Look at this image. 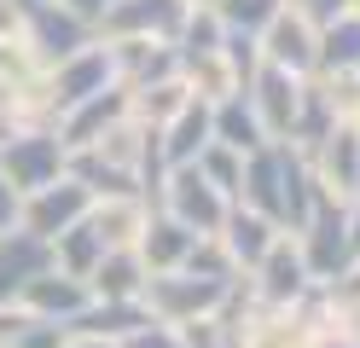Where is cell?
<instances>
[{
  "instance_id": "6da1fadb",
  "label": "cell",
  "mask_w": 360,
  "mask_h": 348,
  "mask_svg": "<svg viewBox=\"0 0 360 348\" xmlns=\"http://www.w3.org/2000/svg\"><path fill=\"white\" fill-rule=\"evenodd\" d=\"M314 198H320V180H314L308 157L290 146V139H267L244 157V180H238V203L267 215L279 232H302Z\"/></svg>"
},
{
  "instance_id": "7a4b0ae2",
  "label": "cell",
  "mask_w": 360,
  "mask_h": 348,
  "mask_svg": "<svg viewBox=\"0 0 360 348\" xmlns=\"http://www.w3.org/2000/svg\"><path fill=\"white\" fill-rule=\"evenodd\" d=\"M64 139H58V128L53 122H35V128H12L6 139H0V174L12 180V192L24 198V192H35V186H47V180H58L64 174Z\"/></svg>"
},
{
  "instance_id": "3957f363",
  "label": "cell",
  "mask_w": 360,
  "mask_h": 348,
  "mask_svg": "<svg viewBox=\"0 0 360 348\" xmlns=\"http://www.w3.org/2000/svg\"><path fill=\"white\" fill-rule=\"evenodd\" d=\"M297 238V250H302V262H308V273L314 278H331V273H343L349 262H354V226H349V203H337V198H314V209H308V221H302V232H290Z\"/></svg>"
},
{
  "instance_id": "277c9868",
  "label": "cell",
  "mask_w": 360,
  "mask_h": 348,
  "mask_svg": "<svg viewBox=\"0 0 360 348\" xmlns=\"http://www.w3.org/2000/svg\"><path fill=\"white\" fill-rule=\"evenodd\" d=\"M233 290V278H204V273H186V267H169V273H146L140 302L151 319H192V314H215L221 296Z\"/></svg>"
},
{
  "instance_id": "5b68a950",
  "label": "cell",
  "mask_w": 360,
  "mask_h": 348,
  "mask_svg": "<svg viewBox=\"0 0 360 348\" xmlns=\"http://www.w3.org/2000/svg\"><path fill=\"white\" fill-rule=\"evenodd\" d=\"M105 87H117V58H110V41L94 35L87 46H76L70 58H58V64L47 70V105H53V122H58V110L94 99V93H105Z\"/></svg>"
},
{
  "instance_id": "8992f818",
  "label": "cell",
  "mask_w": 360,
  "mask_h": 348,
  "mask_svg": "<svg viewBox=\"0 0 360 348\" xmlns=\"http://www.w3.org/2000/svg\"><path fill=\"white\" fill-rule=\"evenodd\" d=\"M157 209H169V215L180 226H192L198 238H210V232H221V221H227L233 203L198 174V162H174V169L163 174V186H157Z\"/></svg>"
},
{
  "instance_id": "52a82bcc",
  "label": "cell",
  "mask_w": 360,
  "mask_h": 348,
  "mask_svg": "<svg viewBox=\"0 0 360 348\" xmlns=\"http://www.w3.org/2000/svg\"><path fill=\"white\" fill-rule=\"evenodd\" d=\"M18 41L30 46V58H35L41 70H53L58 58H70L76 46L94 41V23L76 18L70 6H58V0H41V6L24 12V30H18Z\"/></svg>"
},
{
  "instance_id": "ba28073f",
  "label": "cell",
  "mask_w": 360,
  "mask_h": 348,
  "mask_svg": "<svg viewBox=\"0 0 360 348\" xmlns=\"http://www.w3.org/2000/svg\"><path fill=\"white\" fill-rule=\"evenodd\" d=\"M87 209H94V192H87L76 174H58L47 186H35V192H24V203H18V226H30L35 238H58L64 226L87 221Z\"/></svg>"
},
{
  "instance_id": "9c48e42d",
  "label": "cell",
  "mask_w": 360,
  "mask_h": 348,
  "mask_svg": "<svg viewBox=\"0 0 360 348\" xmlns=\"http://www.w3.org/2000/svg\"><path fill=\"white\" fill-rule=\"evenodd\" d=\"M256 46H262V64L285 70V76H314L320 70V30L308 18H297L290 6L274 12V23L256 35Z\"/></svg>"
},
{
  "instance_id": "30bf717a",
  "label": "cell",
  "mask_w": 360,
  "mask_h": 348,
  "mask_svg": "<svg viewBox=\"0 0 360 348\" xmlns=\"http://www.w3.org/2000/svg\"><path fill=\"white\" fill-rule=\"evenodd\" d=\"M244 278H250V290H256L262 308H290V302L314 285V273H308V262H302V250H297V238H290V232H279L274 250H267Z\"/></svg>"
},
{
  "instance_id": "8fae6325",
  "label": "cell",
  "mask_w": 360,
  "mask_h": 348,
  "mask_svg": "<svg viewBox=\"0 0 360 348\" xmlns=\"http://www.w3.org/2000/svg\"><path fill=\"white\" fill-rule=\"evenodd\" d=\"M186 0H110L105 18L94 23V35L117 41V35H146V41H174Z\"/></svg>"
},
{
  "instance_id": "7c38bea8",
  "label": "cell",
  "mask_w": 360,
  "mask_h": 348,
  "mask_svg": "<svg viewBox=\"0 0 360 348\" xmlns=\"http://www.w3.org/2000/svg\"><path fill=\"white\" fill-rule=\"evenodd\" d=\"M244 99H250V110H256V122H262L267 139H290L297 99H302V76H285V70H274V64H256Z\"/></svg>"
},
{
  "instance_id": "4fadbf2b",
  "label": "cell",
  "mask_w": 360,
  "mask_h": 348,
  "mask_svg": "<svg viewBox=\"0 0 360 348\" xmlns=\"http://www.w3.org/2000/svg\"><path fill=\"white\" fill-rule=\"evenodd\" d=\"M308 169H314V180H320L326 198L349 203V198L360 192V134L337 122V128L320 139V146L308 151Z\"/></svg>"
},
{
  "instance_id": "5bb4252c",
  "label": "cell",
  "mask_w": 360,
  "mask_h": 348,
  "mask_svg": "<svg viewBox=\"0 0 360 348\" xmlns=\"http://www.w3.org/2000/svg\"><path fill=\"white\" fill-rule=\"evenodd\" d=\"M87 302H94V290H87V278H70V273H58V267H41L24 290H18V308L35 314V319H58V325H70Z\"/></svg>"
},
{
  "instance_id": "9a60e30c",
  "label": "cell",
  "mask_w": 360,
  "mask_h": 348,
  "mask_svg": "<svg viewBox=\"0 0 360 348\" xmlns=\"http://www.w3.org/2000/svg\"><path fill=\"white\" fill-rule=\"evenodd\" d=\"M128 116V87L117 82V87H105V93H94V99H82V105H70V110H58V139H64V151H82V146H94V139L110 128V122H122Z\"/></svg>"
},
{
  "instance_id": "2e32d148",
  "label": "cell",
  "mask_w": 360,
  "mask_h": 348,
  "mask_svg": "<svg viewBox=\"0 0 360 348\" xmlns=\"http://www.w3.org/2000/svg\"><path fill=\"white\" fill-rule=\"evenodd\" d=\"M215 238H221V250L233 255V267H238V273H250V267L262 262V255L274 250V238H279V226L267 221V215H256V209H244V203H233V209H227V221H221V232H215Z\"/></svg>"
},
{
  "instance_id": "e0dca14e",
  "label": "cell",
  "mask_w": 360,
  "mask_h": 348,
  "mask_svg": "<svg viewBox=\"0 0 360 348\" xmlns=\"http://www.w3.org/2000/svg\"><path fill=\"white\" fill-rule=\"evenodd\" d=\"M192 238H198L192 226H180L169 209H157V203H151V215H146V226H140V238H134V250H140L146 273H169V267H180V262H186Z\"/></svg>"
},
{
  "instance_id": "ac0fdd59",
  "label": "cell",
  "mask_w": 360,
  "mask_h": 348,
  "mask_svg": "<svg viewBox=\"0 0 360 348\" xmlns=\"http://www.w3.org/2000/svg\"><path fill=\"white\" fill-rule=\"evenodd\" d=\"M314 342L320 337H314V325L297 308H262V302L238 331V348H314Z\"/></svg>"
},
{
  "instance_id": "d6986e66",
  "label": "cell",
  "mask_w": 360,
  "mask_h": 348,
  "mask_svg": "<svg viewBox=\"0 0 360 348\" xmlns=\"http://www.w3.org/2000/svg\"><path fill=\"white\" fill-rule=\"evenodd\" d=\"M151 215V203L140 192H122V198H94V209H87V226L99 232V244L105 250H122L140 238V226Z\"/></svg>"
},
{
  "instance_id": "ffe728a7",
  "label": "cell",
  "mask_w": 360,
  "mask_h": 348,
  "mask_svg": "<svg viewBox=\"0 0 360 348\" xmlns=\"http://www.w3.org/2000/svg\"><path fill=\"white\" fill-rule=\"evenodd\" d=\"M146 325H151V314H146L140 296H134V302H105V296H94V302L70 319V331H94V337H110V342H128V337H140Z\"/></svg>"
},
{
  "instance_id": "44dd1931",
  "label": "cell",
  "mask_w": 360,
  "mask_h": 348,
  "mask_svg": "<svg viewBox=\"0 0 360 348\" xmlns=\"http://www.w3.org/2000/svg\"><path fill=\"white\" fill-rule=\"evenodd\" d=\"M146 285V262H140V250L122 244V250H105L99 255V267L87 273V290L105 296V302H134Z\"/></svg>"
},
{
  "instance_id": "7402d4cb",
  "label": "cell",
  "mask_w": 360,
  "mask_h": 348,
  "mask_svg": "<svg viewBox=\"0 0 360 348\" xmlns=\"http://www.w3.org/2000/svg\"><path fill=\"white\" fill-rule=\"evenodd\" d=\"M180 82H186V93L204 99V105H221V99H233V93H244V76L221 58V46L215 53H198V58H180Z\"/></svg>"
},
{
  "instance_id": "603a6c76",
  "label": "cell",
  "mask_w": 360,
  "mask_h": 348,
  "mask_svg": "<svg viewBox=\"0 0 360 348\" xmlns=\"http://www.w3.org/2000/svg\"><path fill=\"white\" fill-rule=\"evenodd\" d=\"M210 139H221V146H233V151H244V157H250L256 146H267V134H262V122H256V110H250L244 93L210 105Z\"/></svg>"
},
{
  "instance_id": "cb8c5ba5",
  "label": "cell",
  "mask_w": 360,
  "mask_h": 348,
  "mask_svg": "<svg viewBox=\"0 0 360 348\" xmlns=\"http://www.w3.org/2000/svg\"><path fill=\"white\" fill-rule=\"evenodd\" d=\"M204 146H210V105L204 99H186L180 116L163 122V162H169V169H174V162H192Z\"/></svg>"
},
{
  "instance_id": "d4e9b609",
  "label": "cell",
  "mask_w": 360,
  "mask_h": 348,
  "mask_svg": "<svg viewBox=\"0 0 360 348\" xmlns=\"http://www.w3.org/2000/svg\"><path fill=\"white\" fill-rule=\"evenodd\" d=\"M47 250H53V267L70 273V278H87V273L99 267V255H105L99 232L87 226V221H76V226H64L58 238H47Z\"/></svg>"
},
{
  "instance_id": "484cf974",
  "label": "cell",
  "mask_w": 360,
  "mask_h": 348,
  "mask_svg": "<svg viewBox=\"0 0 360 348\" xmlns=\"http://www.w3.org/2000/svg\"><path fill=\"white\" fill-rule=\"evenodd\" d=\"M64 174H76L94 198H122V192H140V180H134L128 169H117V162H105L94 151H70L64 157Z\"/></svg>"
},
{
  "instance_id": "4316f807",
  "label": "cell",
  "mask_w": 360,
  "mask_h": 348,
  "mask_svg": "<svg viewBox=\"0 0 360 348\" xmlns=\"http://www.w3.org/2000/svg\"><path fill=\"white\" fill-rule=\"evenodd\" d=\"M192 93H186V82L180 76H163V82H146V87H128V110L140 116V122H151V128H163L169 116H180V105H186Z\"/></svg>"
},
{
  "instance_id": "83f0119b",
  "label": "cell",
  "mask_w": 360,
  "mask_h": 348,
  "mask_svg": "<svg viewBox=\"0 0 360 348\" xmlns=\"http://www.w3.org/2000/svg\"><path fill=\"white\" fill-rule=\"evenodd\" d=\"M320 70H360V12H337L320 30Z\"/></svg>"
},
{
  "instance_id": "f1b7e54d",
  "label": "cell",
  "mask_w": 360,
  "mask_h": 348,
  "mask_svg": "<svg viewBox=\"0 0 360 348\" xmlns=\"http://www.w3.org/2000/svg\"><path fill=\"white\" fill-rule=\"evenodd\" d=\"M192 162H198V174H204V180H210V186H215V192L227 198V203H238V180H244V151H233V146H221V139H210V146L198 151Z\"/></svg>"
},
{
  "instance_id": "f546056e",
  "label": "cell",
  "mask_w": 360,
  "mask_h": 348,
  "mask_svg": "<svg viewBox=\"0 0 360 348\" xmlns=\"http://www.w3.org/2000/svg\"><path fill=\"white\" fill-rule=\"evenodd\" d=\"M221 35H227V23H221L215 6H186V18H180V35H174V53H180V58L215 53Z\"/></svg>"
},
{
  "instance_id": "4dcf8cb0",
  "label": "cell",
  "mask_w": 360,
  "mask_h": 348,
  "mask_svg": "<svg viewBox=\"0 0 360 348\" xmlns=\"http://www.w3.org/2000/svg\"><path fill=\"white\" fill-rule=\"evenodd\" d=\"M279 6H285V0H215L221 23H227V30H244V35H262Z\"/></svg>"
},
{
  "instance_id": "1f68e13d",
  "label": "cell",
  "mask_w": 360,
  "mask_h": 348,
  "mask_svg": "<svg viewBox=\"0 0 360 348\" xmlns=\"http://www.w3.org/2000/svg\"><path fill=\"white\" fill-rule=\"evenodd\" d=\"M221 58H227L238 76H244V87H250V76H256V64H262V46H256V35H244V30H227L221 35Z\"/></svg>"
},
{
  "instance_id": "d6a6232c",
  "label": "cell",
  "mask_w": 360,
  "mask_h": 348,
  "mask_svg": "<svg viewBox=\"0 0 360 348\" xmlns=\"http://www.w3.org/2000/svg\"><path fill=\"white\" fill-rule=\"evenodd\" d=\"M64 337H70V325H58V319H24L18 325V337H12V348H64Z\"/></svg>"
},
{
  "instance_id": "836d02e7",
  "label": "cell",
  "mask_w": 360,
  "mask_h": 348,
  "mask_svg": "<svg viewBox=\"0 0 360 348\" xmlns=\"http://www.w3.org/2000/svg\"><path fill=\"white\" fill-rule=\"evenodd\" d=\"M285 6L297 12V18H308L314 30H326V23H331L337 12H349V0H285Z\"/></svg>"
},
{
  "instance_id": "e575fe53",
  "label": "cell",
  "mask_w": 360,
  "mask_h": 348,
  "mask_svg": "<svg viewBox=\"0 0 360 348\" xmlns=\"http://www.w3.org/2000/svg\"><path fill=\"white\" fill-rule=\"evenodd\" d=\"M18 203H24V198H18V192H12V180L0 174V232H12V226H18Z\"/></svg>"
},
{
  "instance_id": "d590c367",
  "label": "cell",
  "mask_w": 360,
  "mask_h": 348,
  "mask_svg": "<svg viewBox=\"0 0 360 348\" xmlns=\"http://www.w3.org/2000/svg\"><path fill=\"white\" fill-rule=\"evenodd\" d=\"M18 30H24V12H18L12 0H0V41H12Z\"/></svg>"
},
{
  "instance_id": "8d00e7d4",
  "label": "cell",
  "mask_w": 360,
  "mask_h": 348,
  "mask_svg": "<svg viewBox=\"0 0 360 348\" xmlns=\"http://www.w3.org/2000/svg\"><path fill=\"white\" fill-rule=\"evenodd\" d=\"M58 6H70V12H76V18H87V23H99L110 0H58Z\"/></svg>"
},
{
  "instance_id": "74e56055",
  "label": "cell",
  "mask_w": 360,
  "mask_h": 348,
  "mask_svg": "<svg viewBox=\"0 0 360 348\" xmlns=\"http://www.w3.org/2000/svg\"><path fill=\"white\" fill-rule=\"evenodd\" d=\"M64 348H128V342H110V337H94V331H70Z\"/></svg>"
},
{
  "instance_id": "f35d334b",
  "label": "cell",
  "mask_w": 360,
  "mask_h": 348,
  "mask_svg": "<svg viewBox=\"0 0 360 348\" xmlns=\"http://www.w3.org/2000/svg\"><path fill=\"white\" fill-rule=\"evenodd\" d=\"M343 128H354V134H360V105H354V110L343 116Z\"/></svg>"
},
{
  "instance_id": "ab89813d",
  "label": "cell",
  "mask_w": 360,
  "mask_h": 348,
  "mask_svg": "<svg viewBox=\"0 0 360 348\" xmlns=\"http://www.w3.org/2000/svg\"><path fill=\"white\" fill-rule=\"evenodd\" d=\"M12 128H18V122H12V116H6V110H0V139H6Z\"/></svg>"
},
{
  "instance_id": "60d3db41",
  "label": "cell",
  "mask_w": 360,
  "mask_h": 348,
  "mask_svg": "<svg viewBox=\"0 0 360 348\" xmlns=\"http://www.w3.org/2000/svg\"><path fill=\"white\" fill-rule=\"evenodd\" d=\"M12 6H18V12H30V6H41V0H12Z\"/></svg>"
},
{
  "instance_id": "b9f144b4",
  "label": "cell",
  "mask_w": 360,
  "mask_h": 348,
  "mask_svg": "<svg viewBox=\"0 0 360 348\" xmlns=\"http://www.w3.org/2000/svg\"><path fill=\"white\" fill-rule=\"evenodd\" d=\"M186 6H215V0H186Z\"/></svg>"
},
{
  "instance_id": "7bdbcfd3",
  "label": "cell",
  "mask_w": 360,
  "mask_h": 348,
  "mask_svg": "<svg viewBox=\"0 0 360 348\" xmlns=\"http://www.w3.org/2000/svg\"><path fill=\"white\" fill-rule=\"evenodd\" d=\"M349 12H360V0H349Z\"/></svg>"
},
{
  "instance_id": "ee69618b",
  "label": "cell",
  "mask_w": 360,
  "mask_h": 348,
  "mask_svg": "<svg viewBox=\"0 0 360 348\" xmlns=\"http://www.w3.org/2000/svg\"><path fill=\"white\" fill-rule=\"evenodd\" d=\"M354 76H360V70H354Z\"/></svg>"
}]
</instances>
